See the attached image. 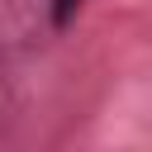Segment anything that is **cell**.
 <instances>
[{"instance_id": "6da1fadb", "label": "cell", "mask_w": 152, "mask_h": 152, "mask_svg": "<svg viewBox=\"0 0 152 152\" xmlns=\"http://www.w3.org/2000/svg\"><path fill=\"white\" fill-rule=\"evenodd\" d=\"M76 5H81V0H52V28H66L71 14H76Z\"/></svg>"}]
</instances>
